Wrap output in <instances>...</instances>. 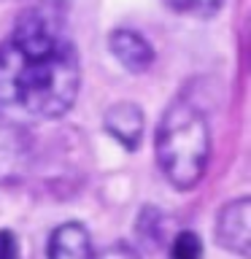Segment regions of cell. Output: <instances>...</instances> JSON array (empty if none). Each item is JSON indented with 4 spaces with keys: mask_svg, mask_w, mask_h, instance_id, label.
<instances>
[{
    "mask_svg": "<svg viewBox=\"0 0 251 259\" xmlns=\"http://www.w3.org/2000/svg\"><path fill=\"white\" fill-rule=\"evenodd\" d=\"M24 54L11 40H0V105H14L16 78H19Z\"/></svg>",
    "mask_w": 251,
    "mask_h": 259,
    "instance_id": "obj_7",
    "label": "cell"
},
{
    "mask_svg": "<svg viewBox=\"0 0 251 259\" xmlns=\"http://www.w3.org/2000/svg\"><path fill=\"white\" fill-rule=\"evenodd\" d=\"M211 149L214 141L205 113L186 97H176L154 130V157L168 184L178 192L194 189L208 170Z\"/></svg>",
    "mask_w": 251,
    "mask_h": 259,
    "instance_id": "obj_1",
    "label": "cell"
},
{
    "mask_svg": "<svg viewBox=\"0 0 251 259\" xmlns=\"http://www.w3.org/2000/svg\"><path fill=\"white\" fill-rule=\"evenodd\" d=\"M97 259H141V254L130 246V243H113L103 251V254H97Z\"/></svg>",
    "mask_w": 251,
    "mask_h": 259,
    "instance_id": "obj_12",
    "label": "cell"
},
{
    "mask_svg": "<svg viewBox=\"0 0 251 259\" xmlns=\"http://www.w3.org/2000/svg\"><path fill=\"white\" fill-rule=\"evenodd\" d=\"M216 246L230 254L248 259L251 254V197L240 194L235 200H227L216 213L214 222Z\"/></svg>",
    "mask_w": 251,
    "mask_h": 259,
    "instance_id": "obj_3",
    "label": "cell"
},
{
    "mask_svg": "<svg viewBox=\"0 0 251 259\" xmlns=\"http://www.w3.org/2000/svg\"><path fill=\"white\" fill-rule=\"evenodd\" d=\"M0 259H22V240L14 230H0Z\"/></svg>",
    "mask_w": 251,
    "mask_h": 259,
    "instance_id": "obj_11",
    "label": "cell"
},
{
    "mask_svg": "<svg viewBox=\"0 0 251 259\" xmlns=\"http://www.w3.org/2000/svg\"><path fill=\"white\" fill-rule=\"evenodd\" d=\"M165 227H168V222L159 208H154V205L141 208L138 222H135V232L149 248H159L165 243Z\"/></svg>",
    "mask_w": 251,
    "mask_h": 259,
    "instance_id": "obj_8",
    "label": "cell"
},
{
    "mask_svg": "<svg viewBox=\"0 0 251 259\" xmlns=\"http://www.w3.org/2000/svg\"><path fill=\"white\" fill-rule=\"evenodd\" d=\"M170 8L178 14H186V16H197V19H208L222 11L224 0H168Z\"/></svg>",
    "mask_w": 251,
    "mask_h": 259,
    "instance_id": "obj_10",
    "label": "cell"
},
{
    "mask_svg": "<svg viewBox=\"0 0 251 259\" xmlns=\"http://www.w3.org/2000/svg\"><path fill=\"white\" fill-rule=\"evenodd\" d=\"M108 52L127 73H146L154 65V46L133 27H116L108 32Z\"/></svg>",
    "mask_w": 251,
    "mask_h": 259,
    "instance_id": "obj_5",
    "label": "cell"
},
{
    "mask_svg": "<svg viewBox=\"0 0 251 259\" xmlns=\"http://www.w3.org/2000/svg\"><path fill=\"white\" fill-rule=\"evenodd\" d=\"M46 259H97L89 230L81 222L54 227L46 243Z\"/></svg>",
    "mask_w": 251,
    "mask_h": 259,
    "instance_id": "obj_6",
    "label": "cell"
},
{
    "mask_svg": "<svg viewBox=\"0 0 251 259\" xmlns=\"http://www.w3.org/2000/svg\"><path fill=\"white\" fill-rule=\"evenodd\" d=\"M168 259H202V238L194 230H178L170 238Z\"/></svg>",
    "mask_w": 251,
    "mask_h": 259,
    "instance_id": "obj_9",
    "label": "cell"
},
{
    "mask_svg": "<svg viewBox=\"0 0 251 259\" xmlns=\"http://www.w3.org/2000/svg\"><path fill=\"white\" fill-rule=\"evenodd\" d=\"M103 127L113 141H116L124 151L135 154L143 143L146 133V113L138 103L133 100H119L105 108L103 113Z\"/></svg>",
    "mask_w": 251,
    "mask_h": 259,
    "instance_id": "obj_4",
    "label": "cell"
},
{
    "mask_svg": "<svg viewBox=\"0 0 251 259\" xmlns=\"http://www.w3.org/2000/svg\"><path fill=\"white\" fill-rule=\"evenodd\" d=\"M81 89V57L73 40L38 57H24L16 78L14 105H22L30 116L60 119L65 116Z\"/></svg>",
    "mask_w": 251,
    "mask_h": 259,
    "instance_id": "obj_2",
    "label": "cell"
}]
</instances>
